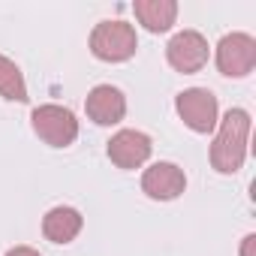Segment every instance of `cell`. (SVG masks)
<instances>
[{
  "label": "cell",
  "instance_id": "cell-9",
  "mask_svg": "<svg viewBox=\"0 0 256 256\" xmlns=\"http://www.w3.org/2000/svg\"><path fill=\"white\" fill-rule=\"evenodd\" d=\"M84 112H88V118H90L94 124H100V126H114V124H120L124 114H126V96H124L118 88H112V84H96V88L88 94V100H84Z\"/></svg>",
  "mask_w": 256,
  "mask_h": 256
},
{
  "label": "cell",
  "instance_id": "cell-11",
  "mask_svg": "<svg viewBox=\"0 0 256 256\" xmlns=\"http://www.w3.org/2000/svg\"><path fill=\"white\" fill-rule=\"evenodd\" d=\"M133 12L145 30L166 34V30H172V24L178 18V4L175 0H136Z\"/></svg>",
  "mask_w": 256,
  "mask_h": 256
},
{
  "label": "cell",
  "instance_id": "cell-1",
  "mask_svg": "<svg viewBox=\"0 0 256 256\" xmlns=\"http://www.w3.org/2000/svg\"><path fill=\"white\" fill-rule=\"evenodd\" d=\"M247 139H250V114L244 108H229L211 145V166L220 175H235L247 160Z\"/></svg>",
  "mask_w": 256,
  "mask_h": 256
},
{
  "label": "cell",
  "instance_id": "cell-3",
  "mask_svg": "<svg viewBox=\"0 0 256 256\" xmlns=\"http://www.w3.org/2000/svg\"><path fill=\"white\" fill-rule=\"evenodd\" d=\"M30 124H34V133L46 145H52V148H70L78 139V120H76V114L70 108H64V106H54V102L34 108Z\"/></svg>",
  "mask_w": 256,
  "mask_h": 256
},
{
  "label": "cell",
  "instance_id": "cell-4",
  "mask_svg": "<svg viewBox=\"0 0 256 256\" xmlns=\"http://www.w3.org/2000/svg\"><path fill=\"white\" fill-rule=\"evenodd\" d=\"M175 108H178L181 120L190 126L193 133H199V136L214 133L217 124H220V106H217V96L208 88L181 90L178 100H175Z\"/></svg>",
  "mask_w": 256,
  "mask_h": 256
},
{
  "label": "cell",
  "instance_id": "cell-10",
  "mask_svg": "<svg viewBox=\"0 0 256 256\" xmlns=\"http://www.w3.org/2000/svg\"><path fill=\"white\" fill-rule=\"evenodd\" d=\"M82 226H84V217L76 208H70V205H58V208H52L42 217V235L52 244H70V241H76L78 232H82Z\"/></svg>",
  "mask_w": 256,
  "mask_h": 256
},
{
  "label": "cell",
  "instance_id": "cell-14",
  "mask_svg": "<svg viewBox=\"0 0 256 256\" xmlns=\"http://www.w3.org/2000/svg\"><path fill=\"white\" fill-rule=\"evenodd\" d=\"M6 256H40V250H34V247H12Z\"/></svg>",
  "mask_w": 256,
  "mask_h": 256
},
{
  "label": "cell",
  "instance_id": "cell-13",
  "mask_svg": "<svg viewBox=\"0 0 256 256\" xmlns=\"http://www.w3.org/2000/svg\"><path fill=\"white\" fill-rule=\"evenodd\" d=\"M241 256H256V235H247L241 244Z\"/></svg>",
  "mask_w": 256,
  "mask_h": 256
},
{
  "label": "cell",
  "instance_id": "cell-7",
  "mask_svg": "<svg viewBox=\"0 0 256 256\" xmlns=\"http://www.w3.org/2000/svg\"><path fill=\"white\" fill-rule=\"evenodd\" d=\"M108 160L118 166V169H139L151 160V136L142 133V130H120L108 139Z\"/></svg>",
  "mask_w": 256,
  "mask_h": 256
},
{
  "label": "cell",
  "instance_id": "cell-2",
  "mask_svg": "<svg viewBox=\"0 0 256 256\" xmlns=\"http://www.w3.org/2000/svg\"><path fill=\"white\" fill-rule=\"evenodd\" d=\"M136 48H139L136 28L126 22H100L90 34V52L96 60H106V64L130 60Z\"/></svg>",
  "mask_w": 256,
  "mask_h": 256
},
{
  "label": "cell",
  "instance_id": "cell-8",
  "mask_svg": "<svg viewBox=\"0 0 256 256\" xmlns=\"http://www.w3.org/2000/svg\"><path fill=\"white\" fill-rule=\"evenodd\" d=\"M142 190L154 202H172L187 190V175L175 163H154L142 175Z\"/></svg>",
  "mask_w": 256,
  "mask_h": 256
},
{
  "label": "cell",
  "instance_id": "cell-6",
  "mask_svg": "<svg viewBox=\"0 0 256 256\" xmlns=\"http://www.w3.org/2000/svg\"><path fill=\"white\" fill-rule=\"evenodd\" d=\"M208 54H211L208 40H205L199 30H181V34H175V36L169 40V46H166V60H169V66L178 70V72H184V76L199 72V70L208 64Z\"/></svg>",
  "mask_w": 256,
  "mask_h": 256
},
{
  "label": "cell",
  "instance_id": "cell-12",
  "mask_svg": "<svg viewBox=\"0 0 256 256\" xmlns=\"http://www.w3.org/2000/svg\"><path fill=\"white\" fill-rule=\"evenodd\" d=\"M0 96L10 100V102H28V100H30L18 64L10 60L6 54H0Z\"/></svg>",
  "mask_w": 256,
  "mask_h": 256
},
{
  "label": "cell",
  "instance_id": "cell-5",
  "mask_svg": "<svg viewBox=\"0 0 256 256\" xmlns=\"http://www.w3.org/2000/svg\"><path fill=\"white\" fill-rule=\"evenodd\" d=\"M256 66V40L250 34H229L217 42V70L226 78H244Z\"/></svg>",
  "mask_w": 256,
  "mask_h": 256
}]
</instances>
